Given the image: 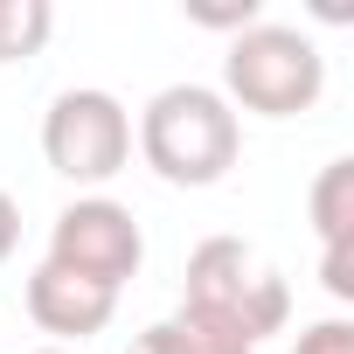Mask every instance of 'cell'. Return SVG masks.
<instances>
[{"mask_svg": "<svg viewBox=\"0 0 354 354\" xmlns=\"http://www.w3.org/2000/svg\"><path fill=\"white\" fill-rule=\"evenodd\" d=\"M292 313V292L285 278L236 236H209L195 257H188V299H181V319L216 333V340H236L257 354L264 333H278Z\"/></svg>", "mask_w": 354, "mask_h": 354, "instance_id": "obj_1", "label": "cell"}, {"mask_svg": "<svg viewBox=\"0 0 354 354\" xmlns=\"http://www.w3.org/2000/svg\"><path fill=\"white\" fill-rule=\"evenodd\" d=\"M139 153H146V167L160 181L209 188L236 160V111L202 84H167L139 118Z\"/></svg>", "mask_w": 354, "mask_h": 354, "instance_id": "obj_2", "label": "cell"}, {"mask_svg": "<svg viewBox=\"0 0 354 354\" xmlns=\"http://www.w3.org/2000/svg\"><path fill=\"white\" fill-rule=\"evenodd\" d=\"M236 104L264 111V118H292L319 97L326 70H319V49L299 35V28H243L230 42V63H223Z\"/></svg>", "mask_w": 354, "mask_h": 354, "instance_id": "obj_3", "label": "cell"}, {"mask_svg": "<svg viewBox=\"0 0 354 354\" xmlns=\"http://www.w3.org/2000/svg\"><path fill=\"white\" fill-rule=\"evenodd\" d=\"M42 153L63 181H111L132 153V118L111 91H63L42 118Z\"/></svg>", "mask_w": 354, "mask_h": 354, "instance_id": "obj_4", "label": "cell"}, {"mask_svg": "<svg viewBox=\"0 0 354 354\" xmlns=\"http://www.w3.org/2000/svg\"><path fill=\"white\" fill-rule=\"evenodd\" d=\"M139 257H146L139 223L118 202H70L56 216V230H49V264H63V271H77L104 292H118L139 271Z\"/></svg>", "mask_w": 354, "mask_h": 354, "instance_id": "obj_5", "label": "cell"}, {"mask_svg": "<svg viewBox=\"0 0 354 354\" xmlns=\"http://www.w3.org/2000/svg\"><path fill=\"white\" fill-rule=\"evenodd\" d=\"M111 306H118V292H104V285H91V278H77V271H63V264H35V278H28V313H35V326L42 333H63V340H84V333H97L104 319H111Z\"/></svg>", "mask_w": 354, "mask_h": 354, "instance_id": "obj_6", "label": "cell"}, {"mask_svg": "<svg viewBox=\"0 0 354 354\" xmlns=\"http://www.w3.org/2000/svg\"><path fill=\"white\" fill-rule=\"evenodd\" d=\"M313 223L326 243V292L354 299V160H326L313 181Z\"/></svg>", "mask_w": 354, "mask_h": 354, "instance_id": "obj_7", "label": "cell"}, {"mask_svg": "<svg viewBox=\"0 0 354 354\" xmlns=\"http://www.w3.org/2000/svg\"><path fill=\"white\" fill-rule=\"evenodd\" d=\"M56 15H49V0H0V63H21L49 42Z\"/></svg>", "mask_w": 354, "mask_h": 354, "instance_id": "obj_8", "label": "cell"}, {"mask_svg": "<svg viewBox=\"0 0 354 354\" xmlns=\"http://www.w3.org/2000/svg\"><path fill=\"white\" fill-rule=\"evenodd\" d=\"M132 354H250V347L216 340V333H202V326H188V319H160V326H146V333L132 340Z\"/></svg>", "mask_w": 354, "mask_h": 354, "instance_id": "obj_9", "label": "cell"}, {"mask_svg": "<svg viewBox=\"0 0 354 354\" xmlns=\"http://www.w3.org/2000/svg\"><path fill=\"white\" fill-rule=\"evenodd\" d=\"M299 354H354V326L347 319H319L299 333Z\"/></svg>", "mask_w": 354, "mask_h": 354, "instance_id": "obj_10", "label": "cell"}, {"mask_svg": "<svg viewBox=\"0 0 354 354\" xmlns=\"http://www.w3.org/2000/svg\"><path fill=\"white\" fill-rule=\"evenodd\" d=\"M15 243H21V216H15V195L0 188V264L15 257Z\"/></svg>", "mask_w": 354, "mask_h": 354, "instance_id": "obj_11", "label": "cell"}, {"mask_svg": "<svg viewBox=\"0 0 354 354\" xmlns=\"http://www.w3.org/2000/svg\"><path fill=\"white\" fill-rule=\"evenodd\" d=\"M42 354H63V347H42Z\"/></svg>", "mask_w": 354, "mask_h": 354, "instance_id": "obj_12", "label": "cell"}]
</instances>
